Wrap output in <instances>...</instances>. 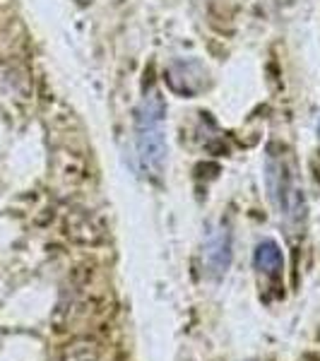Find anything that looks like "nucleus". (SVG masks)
<instances>
[{
  "mask_svg": "<svg viewBox=\"0 0 320 361\" xmlns=\"http://www.w3.org/2000/svg\"><path fill=\"white\" fill-rule=\"evenodd\" d=\"M265 171H267V190L275 202L279 219L289 226V229H299L304 226L306 219V197L304 188H301L299 173H296L294 157L279 145H272L267 149L265 159Z\"/></svg>",
  "mask_w": 320,
  "mask_h": 361,
  "instance_id": "1",
  "label": "nucleus"
},
{
  "mask_svg": "<svg viewBox=\"0 0 320 361\" xmlns=\"http://www.w3.org/2000/svg\"><path fill=\"white\" fill-rule=\"evenodd\" d=\"M166 104L156 90H149L137 106L135 118V145L140 169L149 176L161 173L166 161V140H164Z\"/></svg>",
  "mask_w": 320,
  "mask_h": 361,
  "instance_id": "2",
  "label": "nucleus"
},
{
  "mask_svg": "<svg viewBox=\"0 0 320 361\" xmlns=\"http://www.w3.org/2000/svg\"><path fill=\"white\" fill-rule=\"evenodd\" d=\"M234 258L231 250V234L226 226H217L205 238V248H202V263H205V272L212 279H219L226 275Z\"/></svg>",
  "mask_w": 320,
  "mask_h": 361,
  "instance_id": "3",
  "label": "nucleus"
},
{
  "mask_svg": "<svg viewBox=\"0 0 320 361\" xmlns=\"http://www.w3.org/2000/svg\"><path fill=\"white\" fill-rule=\"evenodd\" d=\"M166 80L173 92H178L183 97H193L197 92L205 90L207 70L202 68V63L193 61V58L190 61H173L168 66Z\"/></svg>",
  "mask_w": 320,
  "mask_h": 361,
  "instance_id": "4",
  "label": "nucleus"
},
{
  "mask_svg": "<svg viewBox=\"0 0 320 361\" xmlns=\"http://www.w3.org/2000/svg\"><path fill=\"white\" fill-rule=\"evenodd\" d=\"M255 267L272 279H277L282 275L284 255H282V248L277 246V241L265 238V241H260L258 246H255Z\"/></svg>",
  "mask_w": 320,
  "mask_h": 361,
  "instance_id": "5",
  "label": "nucleus"
},
{
  "mask_svg": "<svg viewBox=\"0 0 320 361\" xmlns=\"http://www.w3.org/2000/svg\"><path fill=\"white\" fill-rule=\"evenodd\" d=\"M318 178H320V154H318Z\"/></svg>",
  "mask_w": 320,
  "mask_h": 361,
  "instance_id": "6",
  "label": "nucleus"
},
{
  "mask_svg": "<svg viewBox=\"0 0 320 361\" xmlns=\"http://www.w3.org/2000/svg\"><path fill=\"white\" fill-rule=\"evenodd\" d=\"M318 133H320V128H318Z\"/></svg>",
  "mask_w": 320,
  "mask_h": 361,
  "instance_id": "7",
  "label": "nucleus"
}]
</instances>
